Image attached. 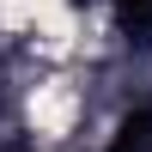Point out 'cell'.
Instances as JSON below:
<instances>
[{
  "instance_id": "obj_1",
  "label": "cell",
  "mask_w": 152,
  "mask_h": 152,
  "mask_svg": "<svg viewBox=\"0 0 152 152\" xmlns=\"http://www.w3.org/2000/svg\"><path fill=\"white\" fill-rule=\"evenodd\" d=\"M31 122L43 134H67V122H73V91L67 85H43V91L31 97Z\"/></svg>"
}]
</instances>
